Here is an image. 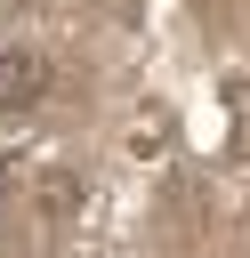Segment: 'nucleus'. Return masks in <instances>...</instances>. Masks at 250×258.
Segmentation results:
<instances>
[{"instance_id":"obj_1","label":"nucleus","mask_w":250,"mask_h":258,"mask_svg":"<svg viewBox=\"0 0 250 258\" xmlns=\"http://www.w3.org/2000/svg\"><path fill=\"white\" fill-rule=\"evenodd\" d=\"M40 89H48V64H40L32 48H8V56H0V105H32Z\"/></svg>"}]
</instances>
